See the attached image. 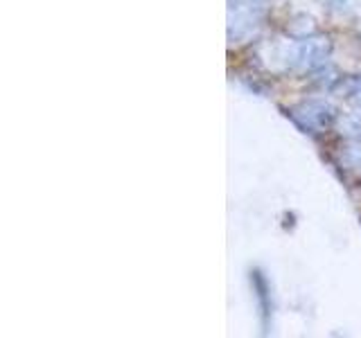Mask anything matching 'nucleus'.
Returning a JSON list of instances; mask_svg holds the SVG:
<instances>
[{
  "instance_id": "nucleus-1",
  "label": "nucleus",
  "mask_w": 361,
  "mask_h": 338,
  "mask_svg": "<svg viewBox=\"0 0 361 338\" xmlns=\"http://www.w3.org/2000/svg\"><path fill=\"white\" fill-rule=\"evenodd\" d=\"M264 14V0H231L228 5V37L242 39L251 34Z\"/></svg>"
},
{
  "instance_id": "nucleus-2",
  "label": "nucleus",
  "mask_w": 361,
  "mask_h": 338,
  "mask_svg": "<svg viewBox=\"0 0 361 338\" xmlns=\"http://www.w3.org/2000/svg\"><path fill=\"white\" fill-rule=\"evenodd\" d=\"M327 54H330V41L323 37H312V39H302L298 43H293L287 50L285 59L289 68H296V70H312V68L321 65Z\"/></svg>"
},
{
  "instance_id": "nucleus-3",
  "label": "nucleus",
  "mask_w": 361,
  "mask_h": 338,
  "mask_svg": "<svg viewBox=\"0 0 361 338\" xmlns=\"http://www.w3.org/2000/svg\"><path fill=\"white\" fill-rule=\"evenodd\" d=\"M293 118L300 127L310 131H321L334 120V108L327 101H307L293 111Z\"/></svg>"
},
{
  "instance_id": "nucleus-4",
  "label": "nucleus",
  "mask_w": 361,
  "mask_h": 338,
  "mask_svg": "<svg viewBox=\"0 0 361 338\" xmlns=\"http://www.w3.org/2000/svg\"><path fill=\"white\" fill-rule=\"evenodd\" d=\"M348 93H350V97H353L355 101H359V104H361V79H357V82L350 86Z\"/></svg>"
}]
</instances>
